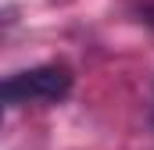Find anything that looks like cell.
<instances>
[{
	"instance_id": "6da1fadb",
	"label": "cell",
	"mask_w": 154,
	"mask_h": 150,
	"mask_svg": "<svg viewBox=\"0 0 154 150\" xmlns=\"http://www.w3.org/2000/svg\"><path fill=\"white\" fill-rule=\"evenodd\" d=\"M72 93V72L65 64H36L0 82L4 104H57Z\"/></svg>"
},
{
	"instance_id": "7a4b0ae2",
	"label": "cell",
	"mask_w": 154,
	"mask_h": 150,
	"mask_svg": "<svg viewBox=\"0 0 154 150\" xmlns=\"http://www.w3.org/2000/svg\"><path fill=\"white\" fill-rule=\"evenodd\" d=\"M143 22H147V25H154V4H147V7H143Z\"/></svg>"
},
{
	"instance_id": "3957f363",
	"label": "cell",
	"mask_w": 154,
	"mask_h": 150,
	"mask_svg": "<svg viewBox=\"0 0 154 150\" xmlns=\"http://www.w3.org/2000/svg\"><path fill=\"white\" fill-rule=\"evenodd\" d=\"M0 118H4V100H0Z\"/></svg>"
}]
</instances>
